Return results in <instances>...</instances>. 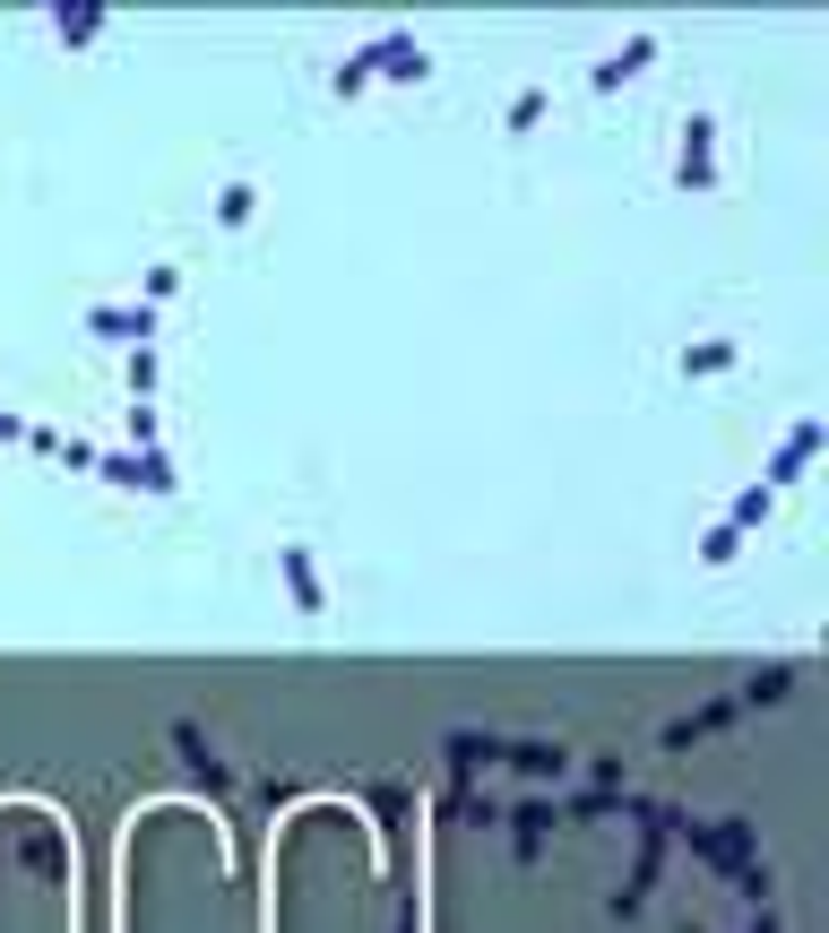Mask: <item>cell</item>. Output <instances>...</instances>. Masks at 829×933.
Here are the masks:
<instances>
[{
	"label": "cell",
	"instance_id": "9c48e42d",
	"mask_svg": "<svg viewBox=\"0 0 829 933\" xmlns=\"http://www.w3.org/2000/svg\"><path fill=\"white\" fill-rule=\"evenodd\" d=\"M536 121H545V87H527V96L510 105V130H536Z\"/></svg>",
	"mask_w": 829,
	"mask_h": 933
},
{
	"label": "cell",
	"instance_id": "8992f818",
	"mask_svg": "<svg viewBox=\"0 0 829 933\" xmlns=\"http://www.w3.org/2000/svg\"><path fill=\"white\" fill-rule=\"evenodd\" d=\"M52 26H61V44H96L105 9H52Z\"/></svg>",
	"mask_w": 829,
	"mask_h": 933
},
{
	"label": "cell",
	"instance_id": "52a82bcc",
	"mask_svg": "<svg viewBox=\"0 0 829 933\" xmlns=\"http://www.w3.org/2000/svg\"><path fill=\"white\" fill-rule=\"evenodd\" d=\"M648 61H657V44L639 35V44L622 52V61H605V70H596V87H622V78H631V70H648Z\"/></svg>",
	"mask_w": 829,
	"mask_h": 933
},
{
	"label": "cell",
	"instance_id": "3957f363",
	"mask_svg": "<svg viewBox=\"0 0 829 933\" xmlns=\"http://www.w3.org/2000/svg\"><path fill=\"white\" fill-rule=\"evenodd\" d=\"M277 562H285V587H294V605H303V614H320V596H329V587H320V571H312V554H303V545H285Z\"/></svg>",
	"mask_w": 829,
	"mask_h": 933
},
{
	"label": "cell",
	"instance_id": "5b68a950",
	"mask_svg": "<svg viewBox=\"0 0 829 933\" xmlns=\"http://www.w3.org/2000/svg\"><path fill=\"white\" fill-rule=\"evenodd\" d=\"M769 501H778V493H769V484H752V493L734 501V519H726V536H752V528L769 519Z\"/></svg>",
	"mask_w": 829,
	"mask_h": 933
},
{
	"label": "cell",
	"instance_id": "6da1fadb",
	"mask_svg": "<svg viewBox=\"0 0 829 933\" xmlns=\"http://www.w3.org/2000/svg\"><path fill=\"white\" fill-rule=\"evenodd\" d=\"M674 182H683V191H709V182H717V173H709V113L683 130V173H674Z\"/></svg>",
	"mask_w": 829,
	"mask_h": 933
},
{
	"label": "cell",
	"instance_id": "277c9868",
	"mask_svg": "<svg viewBox=\"0 0 829 933\" xmlns=\"http://www.w3.org/2000/svg\"><path fill=\"white\" fill-rule=\"evenodd\" d=\"M813 450H821V424H795V433H787V450H778V484H787V475H804Z\"/></svg>",
	"mask_w": 829,
	"mask_h": 933
},
{
	"label": "cell",
	"instance_id": "30bf717a",
	"mask_svg": "<svg viewBox=\"0 0 829 933\" xmlns=\"http://www.w3.org/2000/svg\"><path fill=\"white\" fill-rule=\"evenodd\" d=\"M217 217H225V226H242V217H251V182H234V191L217 199Z\"/></svg>",
	"mask_w": 829,
	"mask_h": 933
},
{
	"label": "cell",
	"instance_id": "7a4b0ae2",
	"mask_svg": "<svg viewBox=\"0 0 829 933\" xmlns=\"http://www.w3.org/2000/svg\"><path fill=\"white\" fill-rule=\"evenodd\" d=\"M96 329H105V338H130V347H147V338H156V312H147V303H138V312H130V303H105V312H96Z\"/></svg>",
	"mask_w": 829,
	"mask_h": 933
},
{
	"label": "cell",
	"instance_id": "ba28073f",
	"mask_svg": "<svg viewBox=\"0 0 829 933\" xmlns=\"http://www.w3.org/2000/svg\"><path fill=\"white\" fill-rule=\"evenodd\" d=\"M726 363H734V347H726V338H717V347H692V354H683V372H726Z\"/></svg>",
	"mask_w": 829,
	"mask_h": 933
}]
</instances>
